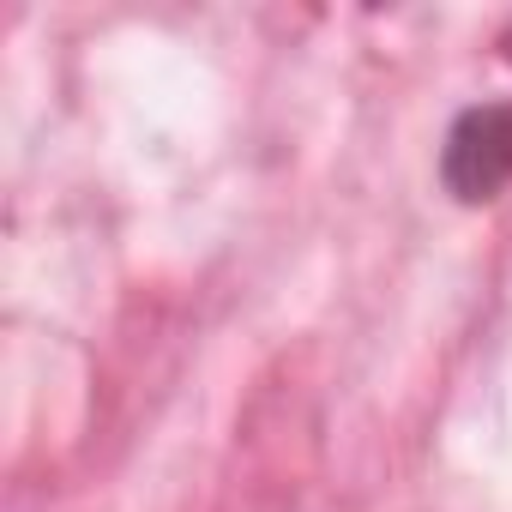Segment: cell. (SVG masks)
I'll return each instance as SVG.
<instances>
[{
  "mask_svg": "<svg viewBox=\"0 0 512 512\" xmlns=\"http://www.w3.org/2000/svg\"><path fill=\"white\" fill-rule=\"evenodd\" d=\"M440 193L452 205H494L512 187V97L464 103L440 133Z\"/></svg>",
  "mask_w": 512,
  "mask_h": 512,
  "instance_id": "obj_1",
  "label": "cell"
}]
</instances>
